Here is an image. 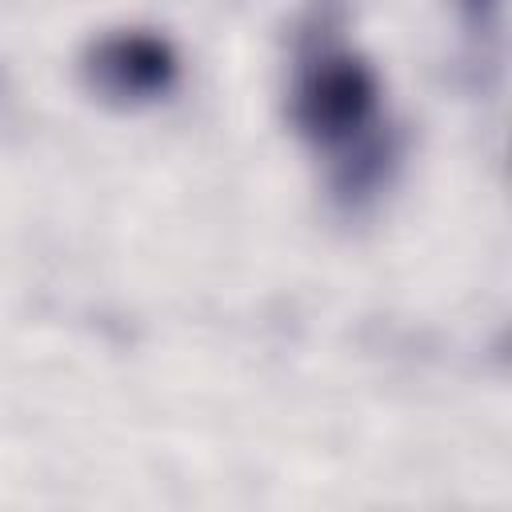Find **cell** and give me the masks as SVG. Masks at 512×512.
I'll use <instances>...</instances> for the list:
<instances>
[{
    "label": "cell",
    "instance_id": "cell-1",
    "mask_svg": "<svg viewBox=\"0 0 512 512\" xmlns=\"http://www.w3.org/2000/svg\"><path fill=\"white\" fill-rule=\"evenodd\" d=\"M380 104V84L372 68L348 48L312 52L292 88V120L316 148H344L360 136Z\"/></svg>",
    "mask_w": 512,
    "mask_h": 512
},
{
    "label": "cell",
    "instance_id": "cell-2",
    "mask_svg": "<svg viewBox=\"0 0 512 512\" xmlns=\"http://www.w3.org/2000/svg\"><path fill=\"white\" fill-rule=\"evenodd\" d=\"M88 84L116 104H144L176 84V56L160 36L116 32L104 36L88 56Z\"/></svg>",
    "mask_w": 512,
    "mask_h": 512
}]
</instances>
